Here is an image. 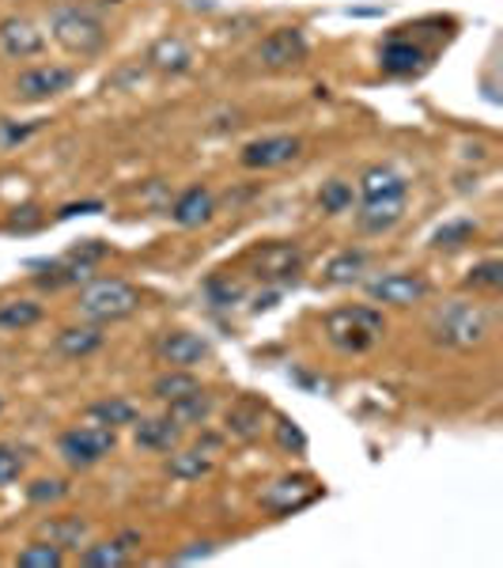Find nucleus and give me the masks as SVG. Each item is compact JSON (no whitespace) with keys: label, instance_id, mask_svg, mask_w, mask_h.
<instances>
[{"label":"nucleus","instance_id":"nucleus-12","mask_svg":"<svg viewBox=\"0 0 503 568\" xmlns=\"http://www.w3.org/2000/svg\"><path fill=\"white\" fill-rule=\"evenodd\" d=\"M428 61H432V53L401 31L390 34L379 50V69L387 72V77H417V72L428 69Z\"/></svg>","mask_w":503,"mask_h":568},{"label":"nucleus","instance_id":"nucleus-15","mask_svg":"<svg viewBox=\"0 0 503 568\" xmlns=\"http://www.w3.org/2000/svg\"><path fill=\"white\" fill-rule=\"evenodd\" d=\"M182 433L186 428L178 425L171 414H160V417H136L133 420V439L141 452H155V455H171L175 447L182 444Z\"/></svg>","mask_w":503,"mask_h":568},{"label":"nucleus","instance_id":"nucleus-8","mask_svg":"<svg viewBox=\"0 0 503 568\" xmlns=\"http://www.w3.org/2000/svg\"><path fill=\"white\" fill-rule=\"evenodd\" d=\"M76 84V69L69 65H34L23 69L12 84V95L20 103H50V99L65 95V91Z\"/></svg>","mask_w":503,"mask_h":568},{"label":"nucleus","instance_id":"nucleus-9","mask_svg":"<svg viewBox=\"0 0 503 568\" xmlns=\"http://www.w3.org/2000/svg\"><path fill=\"white\" fill-rule=\"evenodd\" d=\"M304 152V141L291 133H269V136H258V141L243 144L239 152V163L246 171H277V168H288L291 160H299Z\"/></svg>","mask_w":503,"mask_h":568},{"label":"nucleus","instance_id":"nucleus-1","mask_svg":"<svg viewBox=\"0 0 503 568\" xmlns=\"http://www.w3.org/2000/svg\"><path fill=\"white\" fill-rule=\"evenodd\" d=\"M492 326H496V315H492V307L478 304V300H446V304H439L432 311V318H428L432 342L454 353L481 349L492 337Z\"/></svg>","mask_w":503,"mask_h":568},{"label":"nucleus","instance_id":"nucleus-2","mask_svg":"<svg viewBox=\"0 0 503 568\" xmlns=\"http://www.w3.org/2000/svg\"><path fill=\"white\" fill-rule=\"evenodd\" d=\"M50 39L69 53V58H95V53L106 50V23L99 20V12H91L88 4H72V0H61V4L50 8Z\"/></svg>","mask_w":503,"mask_h":568},{"label":"nucleus","instance_id":"nucleus-10","mask_svg":"<svg viewBox=\"0 0 503 568\" xmlns=\"http://www.w3.org/2000/svg\"><path fill=\"white\" fill-rule=\"evenodd\" d=\"M318 497V485L315 478H304V474H288V478L269 481L258 493V504L269 516H291V511L307 508L310 500Z\"/></svg>","mask_w":503,"mask_h":568},{"label":"nucleus","instance_id":"nucleus-29","mask_svg":"<svg viewBox=\"0 0 503 568\" xmlns=\"http://www.w3.org/2000/svg\"><path fill=\"white\" fill-rule=\"evenodd\" d=\"M80 565L84 568H122V565H130V546H125V538H117V542H88L80 549Z\"/></svg>","mask_w":503,"mask_h":568},{"label":"nucleus","instance_id":"nucleus-38","mask_svg":"<svg viewBox=\"0 0 503 568\" xmlns=\"http://www.w3.org/2000/svg\"><path fill=\"white\" fill-rule=\"evenodd\" d=\"M99 209H103V205H99V201H84V205H65L58 216L65 220V216H76V213H99Z\"/></svg>","mask_w":503,"mask_h":568},{"label":"nucleus","instance_id":"nucleus-33","mask_svg":"<svg viewBox=\"0 0 503 568\" xmlns=\"http://www.w3.org/2000/svg\"><path fill=\"white\" fill-rule=\"evenodd\" d=\"M465 288L470 292H500L503 288V262L500 258H484L465 273Z\"/></svg>","mask_w":503,"mask_h":568},{"label":"nucleus","instance_id":"nucleus-23","mask_svg":"<svg viewBox=\"0 0 503 568\" xmlns=\"http://www.w3.org/2000/svg\"><path fill=\"white\" fill-rule=\"evenodd\" d=\"M34 323H42V304H34V300H0V329L4 334H23Z\"/></svg>","mask_w":503,"mask_h":568},{"label":"nucleus","instance_id":"nucleus-17","mask_svg":"<svg viewBox=\"0 0 503 568\" xmlns=\"http://www.w3.org/2000/svg\"><path fill=\"white\" fill-rule=\"evenodd\" d=\"M409 194V182L390 163H374L360 175V197L363 201H401Z\"/></svg>","mask_w":503,"mask_h":568},{"label":"nucleus","instance_id":"nucleus-18","mask_svg":"<svg viewBox=\"0 0 503 568\" xmlns=\"http://www.w3.org/2000/svg\"><path fill=\"white\" fill-rule=\"evenodd\" d=\"M213 216H216V197L208 186L182 190V194L175 197V205H171V220H175L178 227H201Z\"/></svg>","mask_w":503,"mask_h":568},{"label":"nucleus","instance_id":"nucleus-22","mask_svg":"<svg viewBox=\"0 0 503 568\" xmlns=\"http://www.w3.org/2000/svg\"><path fill=\"white\" fill-rule=\"evenodd\" d=\"M194 390H201V383L189 368H171L152 383V398L163 402V406H171V402L186 398V394H194Z\"/></svg>","mask_w":503,"mask_h":568},{"label":"nucleus","instance_id":"nucleus-34","mask_svg":"<svg viewBox=\"0 0 503 568\" xmlns=\"http://www.w3.org/2000/svg\"><path fill=\"white\" fill-rule=\"evenodd\" d=\"M273 436H277V444L285 447V452H291V455H304V452H307V433H304V428H299L291 417H285V414H277Z\"/></svg>","mask_w":503,"mask_h":568},{"label":"nucleus","instance_id":"nucleus-26","mask_svg":"<svg viewBox=\"0 0 503 568\" xmlns=\"http://www.w3.org/2000/svg\"><path fill=\"white\" fill-rule=\"evenodd\" d=\"M478 220L470 216H459V220H446V224H439L432 232V251H462L465 243L478 240Z\"/></svg>","mask_w":503,"mask_h":568},{"label":"nucleus","instance_id":"nucleus-7","mask_svg":"<svg viewBox=\"0 0 503 568\" xmlns=\"http://www.w3.org/2000/svg\"><path fill=\"white\" fill-rule=\"evenodd\" d=\"M307 58H310V42L299 27H277V31H269L254 45V61L269 72H291L307 65Z\"/></svg>","mask_w":503,"mask_h":568},{"label":"nucleus","instance_id":"nucleus-39","mask_svg":"<svg viewBox=\"0 0 503 568\" xmlns=\"http://www.w3.org/2000/svg\"><path fill=\"white\" fill-rule=\"evenodd\" d=\"M213 554V542H197V549H186V554H175V561H194V557H208Z\"/></svg>","mask_w":503,"mask_h":568},{"label":"nucleus","instance_id":"nucleus-4","mask_svg":"<svg viewBox=\"0 0 503 568\" xmlns=\"http://www.w3.org/2000/svg\"><path fill=\"white\" fill-rule=\"evenodd\" d=\"M76 311L84 323H122L141 311V288L122 277H91L76 296Z\"/></svg>","mask_w":503,"mask_h":568},{"label":"nucleus","instance_id":"nucleus-21","mask_svg":"<svg viewBox=\"0 0 503 568\" xmlns=\"http://www.w3.org/2000/svg\"><path fill=\"white\" fill-rule=\"evenodd\" d=\"M401 216H406V197L401 201H363L360 213H356V227H360L363 235H387Z\"/></svg>","mask_w":503,"mask_h":568},{"label":"nucleus","instance_id":"nucleus-19","mask_svg":"<svg viewBox=\"0 0 503 568\" xmlns=\"http://www.w3.org/2000/svg\"><path fill=\"white\" fill-rule=\"evenodd\" d=\"M34 538L42 542H53L58 549H84L88 538H91V524L80 516H53V519H42Z\"/></svg>","mask_w":503,"mask_h":568},{"label":"nucleus","instance_id":"nucleus-25","mask_svg":"<svg viewBox=\"0 0 503 568\" xmlns=\"http://www.w3.org/2000/svg\"><path fill=\"white\" fill-rule=\"evenodd\" d=\"M213 470V455L208 452H201V447H189V452H171V459H167V474L175 481H197V478H205V474Z\"/></svg>","mask_w":503,"mask_h":568},{"label":"nucleus","instance_id":"nucleus-36","mask_svg":"<svg viewBox=\"0 0 503 568\" xmlns=\"http://www.w3.org/2000/svg\"><path fill=\"white\" fill-rule=\"evenodd\" d=\"M61 497H69V481H61V478H39L27 485V500H34V504H53Z\"/></svg>","mask_w":503,"mask_h":568},{"label":"nucleus","instance_id":"nucleus-32","mask_svg":"<svg viewBox=\"0 0 503 568\" xmlns=\"http://www.w3.org/2000/svg\"><path fill=\"white\" fill-rule=\"evenodd\" d=\"M61 565H65V549L42 542V538H34L31 546L16 554V568H61Z\"/></svg>","mask_w":503,"mask_h":568},{"label":"nucleus","instance_id":"nucleus-5","mask_svg":"<svg viewBox=\"0 0 503 568\" xmlns=\"http://www.w3.org/2000/svg\"><path fill=\"white\" fill-rule=\"evenodd\" d=\"M246 265H250L254 281L269 284V288H280V284H291L299 273H304L307 254H304V246H299V243L277 240V243L254 246V251L246 254Z\"/></svg>","mask_w":503,"mask_h":568},{"label":"nucleus","instance_id":"nucleus-31","mask_svg":"<svg viewBox=\"0 0 503 568\" xmlns=\"http://www.w3.org/2000/svg\"><path fill=\"white\" fill-rule=\"evenodd\" d=\"M352 205H356L352 182H345V179L322 182V190H318V209H322L326 216H341V213H349Z\"/></svg>","mask_w":503,"mask_h":568},{"label":"nucleus","instance_id":"nucleus-16","mask_svg":"<svg viewBox=\"0 0 503 568\" xmlns=\"http://www.w3.org/2000/svg\"><path fill=\"white\" fill-rule=\"evenodd\" d=\"M144 61H148V69L160 72V77H186V72L194 69V50H189L186 39H178V34H163V39H155L148 45Z\"/></svg>","mask_w":503,"mask_h":568},{"label":"nucleus","instance_id":"nucleus-20","mask_svg":"<svg viewBox=\"0 0 503 568\" xmlns=\"http://www.w3.org/2000/svg\"><path fill=\"white\" fill-rule=\"evenodd\" d=\"M106 342L103 326L99 323H80V326H65L58 337H53V349L61 356H69V361H84V356L99 353Z\"/></svg>","mask_w":503,"mask_h":568},{"label":"nucleus","instance_id":"nucleus-37","mask_svg":"<svg viewBox=\"0 0 503 568\" xmlns=\"http://www.w3.org/2000/svg\"><path fill=\"white\" fill-rule=\"evenodd\" d=\"M20 474H23V459L8 444H0V485L20 481Z\"/></svg>","mask_w":503,"mask_h":568},{"label":"nucleus","instance_id":"nucleus-28","mask_svg":"<svg viewBox=\"0 0 503 568\" xmlns=\"http://www.w3.org/2000/svg\"><path fill=\"white\" fill-rule=\"evenodd\" d=\"M88 417L95 420V425L122 428V425H133V420L141 417V409H136L130 398H103V402H91Z\"/></svg>","mask_w":503,"mask_h":568},{"label":"nucleus","instance_id":"nucleus-40","mask_svg":"<svg viewBox=\"0 0 503 568\" xmlns=\"http://www.w3.org/2000/svg\"><path fill=\"white\" fill-rule=\"evenodd\" d=\"M0 414H4V394H0Z\"/></svg>","mask_w":503,"mask_h":568},{"label":"nucleus","instance_id":"nucleus-13","mask_svg":"<svg viewBox=\"0 0 503 568\" xmlns=\"http://www.w3.org/2000/svg\"><path fill=\"white\" fill-rule=\"evenodd\" d=\"M155 356L163 364H171V368H197V364H205L213 356V345L194 329H171V334H163L155 342Z\"/></svg>","mask_w":503,"mask_h":568},{"label":"nucleus","instance_id":"nucleus-3","mask_svg":"<svg viewBox=\"0 0 503 568\" xmlns=\"http://www.w3.org/2000/svg\"><path fill=\"white\" fill-rule=\"evenodd\" d=\"M322 329H326V342L341 353H371L374 345L382 342L387 334V318H382L379 307L371 304H349V307H333L329 315L322 318Z\"/></svg>","mask_w":503,"mask_h":568},{"label":"nucleus","instance_id":"nucleus-24","mask_svg":"<svg viewBox=\"0 0 503 568\" xmlns=\"http://www.w3.org/2000/svg\"><path fill=\"white\" fill-rule=\"evenodd\" d=\"M368 273V254L363 251H341L326 262V284H360Z\"/></svg>","mask_w":503,"mask_h":568},{"label":"nucleus","instance_id":"nucleus-14","mask_svg":"<svg viewBox=\"0 0 503 568\" xmlns=\"http://www.w3.org/2000/svg\"><path fill=\"white\" fill-rule=\"evenodd\" d=\"M0 50H4V58H16V61L39 58L45 50V34L39 31V23H34L31 16L12 12L0 20Z\"/></svg>","mask_w":503,"mask_h":568},{"label":"nucleus","instance_id":"nucleus-11","mask_svg":"<svg viewBox=\"0 0 503 568\" xmlns=\"http://www.w3.org/2000/svg\"><path fill=\"white\" fill-rule=\"evenodd\" d=\"M428 292H432V284L420 273H382V277L368 281V296L387 307H413L428 300Z\"/></svg>","mask_w":503,"mask_h":568},{"label":"nucleus","instance_id":"nucleus-35","mask_svg":"<svg viewBox=\"0 0 503 568\" xmlns=\"http://www.w3.org/2000/svg\"><path fill=\"white\" fill-rule=\"evenodd\" d=\"M205 292H208V300H213L216 307H232V304H239V300L246 296L243 284L239 281H227V277H213V281L205 284Z\"/></svg>","mask_w":503,"mask_h":568},{"label":"nucleus","instance_id":"nucleus-27","mask_svg":"<svg viewBox=\"0 0 503 568\" xmlns=\"http://www.w3.org/2000/svg\"><path fill=\"white\" fill-rule=\"evenodd\" d=\"M261 414H265V402L239 398L232 414H227V433L239 436V439H254V436L261 433Z\"/></svg>","mask_w":503,"mask_h":568},{"label":"nucleus","instance_id":"nucleus-6","mask_svg":"<svg viewBox=\"0 0 503 568\" xmlns=\"http://www.w3.org/2000/svg\"><path fill=\"white\" fill-rule=\"evenodd\" d=\"M117 447V428L106 425H76L58 439V455L65 459L72 470H91L95 463H103L110 452Z\"/></svg>","mask_w":503,"mask_h":568},{"label":"nucleus","instance_id":"nucleus-30","mask_svg":"<svg viewBox=\"0 0 503 568\" xmlns=\"http://www.w3.org/2000/svg\"><path fill=\"white\" fill-rule=\"evenodd\" d=\"M167 414L175 417L182 428H189V425H205L208 414H213V394H205V390L186 394V398L171 402Z\"/></svg>","mask_w":503,"mask_h":568}]
</instances>
